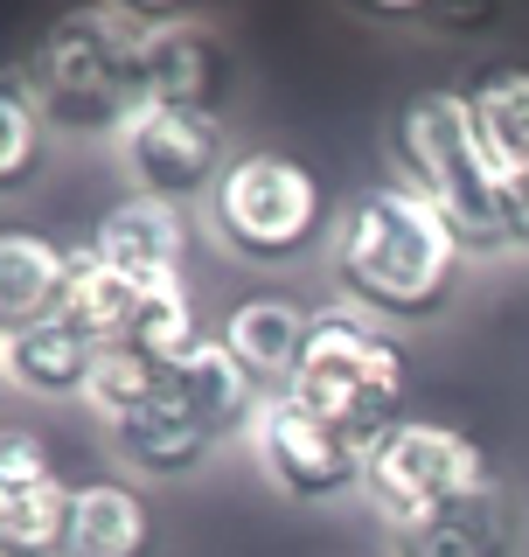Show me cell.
I'll return each mask as SVG.
<instances>
[{
	"instance_id": "6da1fadb",
	"label": "cell",
	"mask_w": 529,
	"mask_h": 557,
	"mask_svg": "<svg viewBox=\"0 0 529 557\" xmlns=\"http://www.w3.org/2000/svg\"><path fill=\"white\" fill-rule=\"evenodd\" d=\"M467 251L411 182H369L334 223V286L383 327H426L460 300Z\"/></svg>"
},
{
	"instance_id": "7a4b0ae2",
	"label": "cell",
	"mask_w": 529,
	"mask_h": 557,
	"mask_svg": "<svg viewBox=\"0 0 529 557\" xmlns=\"http://www.w3.org/2000/svg\"><path fill=\"white\" fill-rule=\"evenodd\" d=\"M202 223L231 258H244L258 272H279V265L313 258L321 244H334L342 209H334L313 161H299L286 147H237L217 196L202 202Z\"/></svg>"
},
{
	"instance_id": "3957f363",
	"label": "cell",
	"mask_w": 529,
	"mask_h": 557,
	"mask_svg": "<svg viewBox=\"0 0 529 557\" xmlns=\"http://www.w3.org/2000/svg\"><path fill=\"white\" fill-rule=\"evenodd\" d=\"M397 182H411L446 231L460 237L467 258H495L508 251V202H502V174L488 161L481 133H473L467 91L432 84L397 112Z\"/></svg>"
},
{
	"instance_id": "277c9868",
	"label": "cell",
	"mask_w": 529,
	"mask_h": 557,
	"mask_svg": "<svg viewBox=\"0 0 529 557\" xmlns=\"http://www.w3.org/2000/svg\"><path fill=\"white\" fill-rule=\"evenodd\" d=\"M293 397L313 405L321 418H334L348 440L369 446L397 418H411L404 411V397H411V356H404L397 327H383L362 307L334 300L307 327V356L293 370Z\"/></svg>"
},
{
	"instance_id": "5b68a950",
	"label": "cell",
	"mask_w": 529,
	"mask_h": 557,
	"mask_svg": "<svg viewBox=\"0 0 529 557\" xmlns=\"http://www.w3.org/2000/svg\"><path fill=\"white\" fill-rule=\"evenodd\" d=\"M22 77L35 104H42L49 133H84V139H119L147 112V77L139 57L104 35L98 8H77L63 22H49L35 35V49L22 57Z\"/></svg>"
},
{
	"instance_id": "8992f818",
	"label": "cell",
	"mask_w": 529,
	"mask_h": 557,
	"mask_svg": "<svg viewBox=\"0 0 529 557\" xmlns=\"http://www.w3.org/2000/svg\"><path fill=\"white\" fill-rule=\"evenodd\" d=\"M495 487V467H488L481 440H467L446 418H397L391 432H377L362 453V495L369 509L383 516V530L404 536L418 522H432L439 509Z\"/></svg>"
},
{
	"instance_id": "52a82bcc",
	"label": "cell",
	"mask_w": 529,
	"mask_h": 557,
	"mask_svg": "<svg viewBox=\"0 0 529 557\" xmlns=\"http://www.w3.org/2000/svg\"><path fill=\"white\" fill-rule=\"evenodd\" d=\"M251 453L264 467V481L286 502H342L362 495V440H348L334 418H321L313 405H299L293 391H272L251 418Z\"/></svg>"
},
{
	"instance_id": "ba28073f",
	"label": "cell",
	"mask_w": 529,
	"mask_h": 557,
	"mask_svg": "<svg viewBox=\"0 0 529 557\" xmlns=\"http://www.w3.org/2000/svg\"><path fill=\"white\" fill-rule=\"evenodd\" d=\"M119 161L133 174V196L153 202H209L223 168L237 161L223 112H182V104H147L126 133H119Z\"/></svg>"
},
{
	"instance_id": "9c48e42d",
	"label": "cell",
	"mask_w": 529,
	"mask_h": 557,
	"mask_svg": "<svg viewBox=\"0 0 529 557\" xmlns=\"http://www.w3.org/2000/svg\"><path fill=\"white\" fill-rule=\"evenodd\" d=\"M77 487L63 481L42 432L0 425V557H63Z\"/></svg>"
},
{
	"instance_id": "30bf717a",
	"label": "cell",
	"mask_w": 529,
	"mask_h": 557,
	"mask_svg": "<svg viewBox=\"0 0 529 557\" xmlns=\"http://www.w3.org/2000/svg\"><path fill=\"white\" fill-rule=\"evenodd\" d=\"M147 77V104H182V112H223L237 70H231V42L202 22V14L168 8V28L153 35V49L139 57Z\"/></svg>"
},
{
	"instance_id": "8fae6325",
	"label": "cell",
	"mask_w": 529,
	"mask_h": 557,
	"mask_svg": "<svg viewBox=\"0 0 529 557\" xmlns=\"http://www.w3.org/2000/svg\"><path fill=\"white\" fill-rule=\"evenodd\" d=\"M91 251L112 272H126L133 286H168V278H182V265H188V209L153 202V196H119L98 216Z\"/></svg>"
},
{
	"instance_id": "7c38bea8",
	"label": "cell",
	"mask_w": 529,
	"mask_h": 557,
	"mask_svg": "<svg viewBox=\"0 0 529 557\" xmlns=\"http://www.w3.org/2000/svg\"><path fill=\"white\" fill-rule=\"evenodd\" d=\"M63 557H161V516H153L147 487L126 474L84 481L77 509H70Z\"/></svg>"
},
{
	"instance_id": "4fadbf2b",
	"label": "cell",
	"mask_w": 529,
	"mask_h": 557,
	"mask_svg": "<svg viewBox=\"0 0 529 557\" xmlns=\"http://www.w3.org/2000/svg\"><path fill=\"white\" fill-rule=\"evenodd\" d=\"M217 446H223V440L182 405V391H174V383L153 397V405H139L133 418H119V425H112V453L133 467V474H147V481H182V474H196V467H202Z\"/></svg>"
},
{
	"instance_id": "5bb4252c",
	"label": "cell",
	"mask_w": 529,
	"mask_h": 557,
	"mask_svg": "<svg viewBox=\"0 0 529 557\" xmlns=\"http://www.w3.org/2000/svg\"><path fill=\"white\" fill-rule=\"evenodd\" d=\"M307 327H313V313L299 300H286V293H251V300H237L223 313L217 342L231 348L264 391H293V370L307 356Z\"/></svg>"
},
{
	"instance_id": "9a60e30c",
	"label": "cell",
	"mask_w": 529,
	"mask_h": 557,
	"mask_svg": "<svg viewBox=\"0 0 529 557\" xmlns=\"http://www.w3.org/2000/svg\"><path fill=\"white\" fill-rule=\"evenodd\" d=\"M63 278H70V251L42 231H0V342L28 335V327L57 321L63 307Z\"/></svg>"
},
{
	"instance_id": "2e32d148",
	"label": "cell",
	"mask_w": 529,
	"mask_h": 557,
	"mask_svg": "<svg viewBox=\"0 0 529 557\" xmlns=\"http://www.w3.org/2000/svg\"><path fill=\"white\" fill-rule=\"evenodd\" d=\"M516 544H522V516L502 495V481L467 495V502H453V509H439L418 530L391 536L397 557H516Z\"/></svg>"
},
{
	"instance_id": "e0dca14e",
	"label": "cell",
	"mask_w": 529,
	"mask_h": 557,
	"mask_svg": "<svg viewBox=\"0 0 529 557\" xmlns=\"http://www.w3.org/2000/svg\"><path fill=\"white\" fill-rule=\"evenodd\" d=\"M174 391H182V405L202 418L209 432H217V440H231V432H251V418H258V405L272 391H264V383L244 370V362L231 356V348H223L217 335H209L196 356H182L174 362Z\"/></svg>"
},
{
	"instance_id": "ac0fdd59",
	"label": "cell",
	"mask_w": 529,
	"mask_h": 557,
	"mask_svg": "<svg viewBox=\"0 0 529 557\" xmlns=\"http://www.w3.org/2000/svg\"><path fill=\"white\" fill-rule=\"evenodd\" d=\"M98 356L104 348L70 335L63 321H42V327H28V335L0 342V383H14V391H28V397H91Z\"/></svg>"
},
{
	"instance_id": "d6986e66",
	"label": "cell",
	"mask_w": 529,
	"mask_h": 557,
	"mask_svg": "<svg viewBox=\"0 0 529 557\" xmlns=\"http://www.w3.org/2000/svg\"><path fill=\"white\" fill-rule=\"evenodd\" d=\"M460 91H467L473 133H481L495 174L502 182L508 174H529V70L522 63H481Z\"/></svg>"
},
{
	"instance_id": "ffe728a7",
	"label": "cell",
	"mask_w": 529,
	"mask_h": 557,
	"mask_svg": "<svg viewBox=\"0 0 529 557\" xmlns=\"http://www.w3.org/2000/svg\"><path fill=\"white\" fill-rule=\"evenodd\" d=\"M133 307H139V286H133L126 272H112L91 244L70 251L63 307H57V321L70 327V335H84L91 348H119V342L133 335Z\"/></svg>"
},
{
	"instance_id": "44dd1931",
	"label": "cell",
	"mask_w": 529,
	"mask_h": 557,
	"mask_svg": "<svg viewBox=\"0 0 529 557\" xmlns=\"http://www.w3.org/2000/svg\"><path fill=\"white\" fill-rule=\"evenodd\" d=\"M49 168V119L35 104L22 63L0 70V196H28Z\"/></svg>"
},
{
	"instance_id": "7402d4cb",
	"label": "cell",
	"mask_w": 529,
	"mask_h": 557,
	"mask_svg": "<svg viewBox=\"0 0 529 557\" xmlns=\"http://www.w3.org/2000/svg\"><path fill=\"white\" fill-rule=\"evenodd\" d=\"M209 335H202V313H196V293L182 286V278H168V286H139V307H133V335L119 348H139V356H153L161 370H174L182 356H196Z\"/></svg>"
},
{
	"instance_id": "603a6c76",
	"label": "cell",
	"mask_w": 529,
	"mask_h": 557,
	"mask_svg": "<svg viewBox=\"0 0 529 557\" xmlns=\"http://www.w3.org/2000/svg\"><path fill=\"white\" fill-rule=\"evenodd\" d=\"M168 376L174 370H161L153 356H139V348H104L98 356V376H91V405L104 425H119V418H133L139 405H153V397L168 391Z\"/></svg>"
},
{
	"instance_id": "cb8c5ba5",
	"label": "cell",
	"mask_w": 529,
	"mask_h": 557,
	"mask_svg": "<svg viewBox=\"0 0 529 557\" xmlns=\"http://www.w3.org/2000/svg\"><path fill=\"white\" fill-rule=\"evenodd\" d=\"M502 202H508V244H522V251H529V174H508Z\"/></svg>"
}]
</instances>
